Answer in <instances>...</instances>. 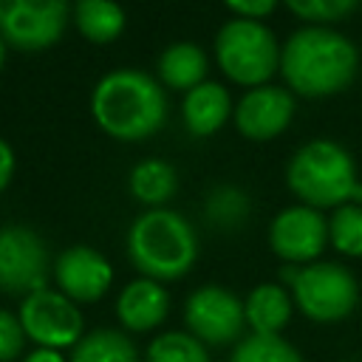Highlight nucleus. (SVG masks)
<instances>
[{
	"mask_svg": "<svg viewBox=\"0 0 362 362\" xmlns=\"http://www.w3.org/2000/svg\"><path fill=\"white\" fill-rule=\"evenodd\" d=\"M93 122L113 139L139 141L153 136L167 119V96L161 85L136 68L105 74L90 96Z\"/></svg>",
	"mask_w": 362,
	"mask_h": 362,
	"instance_id": "nucleus-2",
	"label": "nucleus"
},
{
	"mask_svg": "<svg viewBox=\"0 0 362 362\" xmlns=\"http://www.w3.org/2000/svg\"><path fill=\"white\" fill-rule=\"evenodd\" d=\"M11 175H14V150L6 139H0V192L8 187Z\"/></svg>",
	"mask_w": 362,
	"mask_h": 362,
	"instance_id": "nucleus-28",
	"label": "nucleus"
},
{
	"mask_svg": "<svg viewBox=\"0 0 362 362\" xmlns=\"http://www.w3.org/2000/svg\"><path fill=\"white\" fill-rule=\"evenodd\" d=\"M288 189L314 209L325 206H342L351 204V195L356 189V164L351 153L328 139H314L303 144L286 170Z\"/></svg>",
	"mask_w": 362,
	"mask_h": 362,
	"instance_id": "nucleus-4",
	"label": "nucleus"
},
{
	"mask_svg": "<svg viewBox=\"0 0 362 362\" xmlns=\"http://www.w3.org/2000/svg\"><path fill=\"white\" fill-rule=\"evenodd\" d=\"M229 113H232L229 90L218 82H201L198 88L187 90L181 105L184 124L192 136H212L215 130H221Z\"/></svg>",
	"mask_w": 362,
	"mask_h": 362,
	"instance_id": "nucleus-15",
	"label": "nucleus"
},
{
	"mask_svg": "<svg viewBox=\"0 0 362 362\" xmlns=\"http://www.w3.org/2000/svg\"><path fill=\"white\" fill-rule=\"evenodd\" d=\"M356 45L325 25H305L294 31L280 48V74L286 85L303 96H331L356 76Z\"/></svg>",
	"mask_w": 362,
	"mask_h": 362,
	"instance_id": "nucleus-1",
	"label": "nucleus"
},
{
	"mask_svg": "<svg viewBox=\"0 0 362 362\" xmlns=\"http://www.w3.org/2000/svg\"><path fill=\"white\" fill-rule=\"evenodd\" d=\"M246 209H249V204H246L243 192L229 189V187H223V189L212 192L209 206H206L209 218H212V221H218V223H226V226L240 223V221L246 218Z\"/></svg>",
	"mask_w": 362,
	"mask_h": 362,
	"instance_id": "nucleus-25",
	"label": "nucleus"
},
{
	"mask_svg": "<svg viewBox=\"0 0 362 362\" xmlns=\"http://www.w3.org/2000/svg\"><path fill=\"white\" fill-rule=\"evenodd\" d=\"M147 362H209V351L189 331H164L147 345Z\"/></svg>",
	"mask_w": 362,
	"mask_h": 362,
	"instance_id": "nucleus-22",
	"label": "nucleus"
},
{
	"mask_svg": "<svg viewBox=\"0 0 362 362\" xmlns=\"http://www.w3.org/2000/svg\"><path fill=\"white\" fill-rule=\"evenodd\" d=\"M232 116L240 136L252 141H269L288 127L294 116V96L277 85H260L240 96Z\"/></svg>",
	"mask_w": 362,
	"mask_h": 362,
	"instance_id": "nucleus-13",
	"label": "nucleus"
},
{
	"mask_svg": "<svg viewBox=\"0 0 362 362\" xmlns=\"http://www.w3.org/2000/svg\"><path fill=\"white\" fill-rule=\"evenodd\" d=\"M20 325L25 331V339H31L37 348H74L82 334V314L74 300H68L62 291L40 288L20 303Z\"/></svg>",
	"mask_w": 362,
	"mask_h": 362,
	"instance_id": "nucleus-7",
	"label": "nucleus"
},
{
	"mask_svg": "<svg viewBox=\"0 0 362 362\" xmlns=\"http://www.w3.org/2000/svg\"><path fill=\"white\" fill-rule=\"evenodd\" d=\"M175 187H178L175 170L161 158H147V161L136 164L130 173V192L141 204H150L153 209H158L164 201H170Z\"/></svg>",
	"mask_w": 362,
	"mask_h": 362,
	"instance_id": "nucleus-20",
	"label": "nucleus"
},
{
	"mask_svg": "<svg viewBox=\"0 0 362 362\" xmlns=\"http://www.w3.org/2000/svg\"><path fill=\"white\" fill-rule=\"evenodd\" d=\"M229 362H305V359L280 334H249L235 345Z\"/></svg>",
	"mask_w": 362,
	"mask_h": 362,
	"instance_id": "nucleus-21",
	"label": "nucleus"
},
{
	"mask_svg": "<svg viewBox=\"0 0 362 362\" xmlns=\"http://www.w3.org/2000/svg\"><path fill=\"white\" fill-rule=\"evenodd\" d=\"M297 17L311 23H331L356 8L359 0H283Z\"/></svg>",
	"mask_w": 362,
	"mask_h": 362,
	"instance_id": "nucleus-24",
	"label": "nucleus"
},
{
	"mask_svg": "<svg viewBox=\"0 0 362 362\" xmlns=\"http://www.w3.org/2000/svg\"><path fill=\"white\" fill-rule=\"evenodd\" d=\"M74 23L90 42H113L124 31V11L116 0H76Z\"/></svg>",
	"mask_w": 362,
	"mask_h": 362,
	"instance_id": "nucleus-18",
	"label": "nucleus"
},
{
	"mask_svg": "<svg viewBox=\"0 0 362 362\" xmlns=\"http://www.w3.org/2000/svg\"><path fill=\"white\" fill-rule=\"evenodd\" d=\"M291 300L314 322H339L356 308L359 286L342 263L314 260L300 266L291 283Z\"/></svg>",
	"mask_w": 362,
	"mask_h": 362,
	"instance_id": "nucleus-6",
	"label": "nucleus"
},
{
	"mask_svg": "<svg viewBox=\"0 0 362 362\" xmlns=\"http://www.w3.org/2000/svg\"><path fill=\"white\" fill-rule=\"evenodd\" d=\"M57 291L74 303H96L113 283V266L90 246H68L54 263Z\"/></svg>",
	"mask_w": 362,
	"mask_h": 362,
	"instance_id": "nucleus-12",
	"label": "nucleus"
},
{
	"mask_svg": "<svg viewBox=\"0 0 362 362\" xmlns=\"http://www.w3.org/2000/svg\"><path fill=\"white\" fill-rule=\"evenodd\" d=\"M158 76L173 90H192L206 76V54L195 42H173L158 57Z\"/></svg>",
	"mask_w": 362,
	"mask_h": 362,
	"instance_id": "nucleus-17",
	"label": "nucleus"
},
{
	"mask_svg": "<svg viewBox=\"0 0 362 362\" xmlns=\"http://www.w3.org/2000/svg\"><path fill=\"white\" fill-rule=\"evenodd\" d=\"M127 255L141 277L167 283L184 277L195 257L198 240L189 221L173 209H147L127 229Z\"/></svg>",
	"mask_w": 362,
	"mask_h": 362,
	"instance_id": "nucleus-3",
	"label": "nucleus"
},
{
	"mask_svg": "<svg viewBox=\"0 0 362 362\" xmlns=\"http://www.w3.org/2000/svg\"><path fill=\"white\" fill-rule=\"evenodd\" d=\"M68 25V0H0V37L17 51L51 48Z\"/></svg>",
	"mask_w": 362,
	"mask_h": 362,
	"instance_id": "nucleus-8",
	"label": "nucleus"
},
{
	"mask_svg": "<svg viewBox=\"0 0 362 362\" xmlns=\"http://www.w3.org/2000/svg\"><path fill=\"white\" fill-rule=\"evenodd\" d=\"M48 249L28 226H0V291L34 294L48 288Z\"/></svg>",
	"mask_w": 362,
	"mask_h": 362,
	"instance_id": "nucleus-9",
	"label": "nucleus"
},
{
	"mask_svg": "<svg viewBox=\"0 0 362 362\" xmlns=\"http://www.w3.org/2000/svg\"><path fill=\"white\" fill-rule=\"evenodd\" d=\"M6 48H8V45H6V40L0 37V68H3V62H6Z\"/></svg>",
	"mask_w": 362,
	"mask_h": 362,
	"instance_id": "nucleus-30",
	"label": "nucleus"
},
{
	"mask_svg": "<svg viewBox=\"0 0 362 362\" xmlns=\"http://www.w3.org/2000/svg\"><path fill=\"white\" fill-rule=\"evenodd\" d=\"M23 362H68L59 351H51V348H34Z\"/></svg>",
	"mask_w": 362,
	"mask_h": 362,
	"instance_id": "nucleus-29",
	"label": "nucleus"
},
{
	"mask_svg": "<svg viewBox=\"0 0 362 362\" xmlns=\"http://www.w3.org/2000/svg\"><path fill=\"white\" fill-rule=\"evenodd\" d=\"M25 342V331L20 325V317L0 308V362H11L20 356Z\"/></svg>",
	"mask_w": 362,
	"mask_h": 362,
	"instance_id": "nucleus-26",
	"label": "nucleus"
},
{
	"mask_svg": "<svg viewBox=\"0 0 362 362\" xmlns=\"http://www.w3.org/2000/svg\"><path fill=\"white\" fill-rule=\"evenodd\" d=\"M223 3L243 20H260V17L272 14L277 6V0H223Z\"/></svg>",
	"mask_w": 362,
	"mask_h": 362,
	"instance_id": "nucleus-27",
	"label": "nucleus"
},
{
	"mask_svg": "<svg viewBox=\"0 0 362 362\" xmlns=\"http://www.w3.org/2000/svg\"><path fill=\"white\" fill-rule=\"evenodd\" d=\"M68 362H139V351L124 331L96 328L71 348Z\"/></svg>",
	"mask_w": 362,
	"mask_h": 362,
	"instance_id": "nucleus-19",
	"label": "nucleus"
},
{
	"mask_svg": "<svg viewBox=\"0 0 362 362\" xmlns=\"http://www.w3.org/2000/svg\"><path fill=\"white\" fill-rule=\"evenodd\" d=\"M294 300L280 283H260L243 300V317L252 334H280L291 320Z\"/></svg>",
	"mask_w": 362,
	"mask_h": 362,
	"instance_id": "nucleus-16",
	"label": "nucleus"
},
{
	"mask_svg": "<svg viewBox=\"0 0 362 362\" xmlns=\"http://www.w3.org/2000/svg\"><path fill=\"white\" fill-rule=\"evenodd\" d=\"M167 311H170V294L158 280L150 277L130 280L116 300V317L122 328L133 334L158 328L167 320Z\"/></svg>",
	"mask_w": 362,
	"mask_h": 362,
	"instance_id": "nucleus-14",
	"label": "nucleus"
},
{
	"mask_svg": "<svg viewBox=\"0 0 362 362\" xmlns=\"http://www.w3.org/2000/svg\"><path fill=\"white\" fill-rule=\"evenodd\" d=\"M184 322L195 339L209 345H229L246 325L243 300H238L223 286H201L184 303Z\"/></svg>",
	"mask_w": 362,
	"mask_h": 362,
	"instance_id": "nucleus-10",
	"label": "nucleus"
},
{
	"mask_svg": "<svg viewBox=\"0 0 362 362\" xmlns=\"http://www.w3.org/2000/svg\"><path fill=\"white\" fill-rule=\"evenodd\" d=\"M215 59L232 82L260 88L280 71V45L260 20L235 17L215 34Z\"/></svg>",
	"mask_w": 362,
	"mask_h": 362,
	"instance_id": "nucleus-5",
	"label": "nucleus"
},
{
	"mask_svg": "<svg viewBox=\"0 0 362 362\" xmlns=\"http://www.w3.org/2000/svg\"><path fill=\"white\" fill-rule=\"evenodd\" d=\"M328 240L339 255L362 257V204H342L328 221Z\"/></svg>",
	"mask_w": 362,
	"mask_h": 362,
	"instance_id": "nucleus-23",
	"label": "nucleus"
},
{
	"mask_svg": "<svg viewBox=\"0 0 362 362\" xmlns=\"http://www.w3.org/2000/svg\"><path fill=\"white\" fill-rule=\"evenodd\" d=\"M269 243L280 260L294 266H308L322 255L328 243V221L314 206L305 204L288 206L274 215L269 226Z\"/></svg>",
	"mask_w": 362,
	"mask_h": 362,
	"instance_id": "nucleus-11",
	"label": "nucleus"
}]
</instances>
